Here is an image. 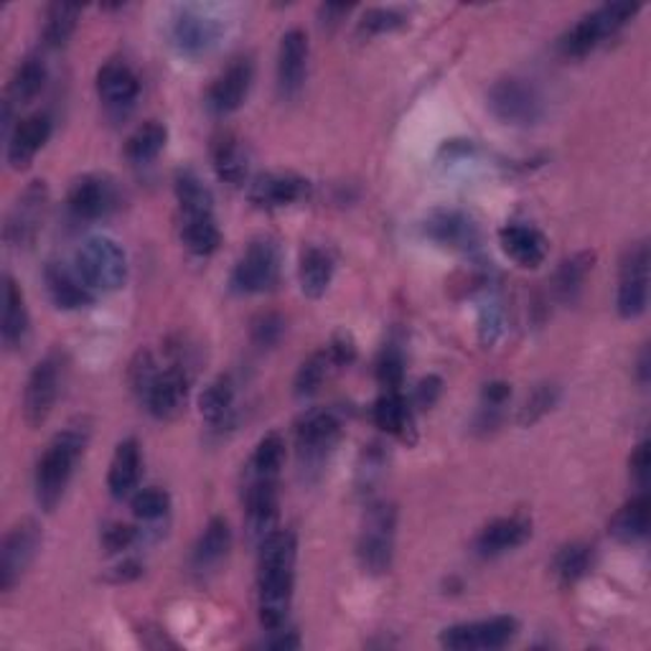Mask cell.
<instances>
[{"label": "cell", "instance_id": "1", "mask_svg": "<svg viewBox=\"0 0 651 651\" xmlns=\"http://www.w3.org/2000/svg\"><path fill=\"white\" fill-rule=\"evenodd\" d=\"M295 535L272 529L260 542L257 558V610L268 631H280L288 621L295 585Z\"/></svg>", "mask_w": 651, "mask_h": 651}, {"label": "cell", "instance_id": "2", "mask_svg": "<svg viewBox=\"0 0 651 651\" xmlns=\"http://www.w3.org/2000/svg\"><path fill=\"white\" fill-rule=\"evenodd\" d=\"M87 444H90V425L77 420L61 433H56L49 448L44 451L42 461L36 465V500L44 512H54L56 504L61 502Z\"/></svg>", "mask_w": 651, "mask_h": 651}, {"label": "cell", "instance_id": "3", "mask_svg": "<svg viewBox=\"0 0 651 651\" xmlns=\"http://www.w3.org/2000/svg\"><path fill=\"white\" fill-rule=\"evenodd\" d=\"M639 13V5L633 3H608L601 5L596 11L583 15L565 36L560 38V52L568 59H583L593 49L606 42L608 36H616L633 15Z\"/></svg>", "mask_w": 651, "mask_h": 651}, {"label": "cell", "instance_id": "4", "mask_svg": "<svg viewBox=\"0 0 651 651\" xmlns=\"http://www.w3.org/2000/svg\"><path fill=\"white\" fill-rule=\"evenodd\" d=\"M77 272L94 293H112L125 285L127 257L110 237H90L77 252Z\"/></svg>", "mask_w": 651, "mask_h": 651}, {"label": "cell", "instance_id": "5", "mask_svg": "<svg viewBox=\"0 0 651 651\" xmlns=\"http://www.w3.org/2000/svg\"><path fill=\"white\" fill-rule=\"evenodd\" d=\"M395 527L397 509L388 502L372 504L364 514V525L359 532L357 554L361 568L372 575L388 573L392 565V552H395Z\"/></svg>", "mask_w": 651, "mask_h": 651}, {"label": "cell", "instance_id": "6", "mask_svg": "<svg viewBox=\"0 0 651 651\" xmlns=\"http://www.w3.org/2000/svg\"><path fill=\"white\" fill-rule=\"evenodd\" d=\"M280 280V247L268 237L250 243L232 270V291L243 295L268 293Z\"/></svg>", "mask_w": 651, "mask_h": 651}, {"label": "cell", "instance_id": "7", "mask_svg": "<svg viewBox=\"0 0 651 651\" xmlns=\"http://www.w3.org/2000/svg\"><path fill=\"white\" fill-rule=\"evenodd\" d=\"M64 382V357L59 351L46 353L38 364L31 369L26 392H23V417L31 428H38L49 420L52 409L59 400Z\"/></svg>", "mask_w": 651, "mask_h": 651}, {"label": "cell", "instance_id": "8", "mask_svg": "<svg viewBox=\"0 0 651 651\" xmlns=\"http://www.w3.org/2000/svg\"><path fill=\"white\" fill-rule=\"evenodd\" d=\"M649 303V245L637 243L626 250L618 270L616 305L624 318H639Z\"/></svg>", "mask_w": 651, "mask_h": 651}, {"label": "cell", "instance_id": "9", "mask_svg": "<svg viewBox=\"0 0 651 651\" xmlns=\"http://www.w3.org/2000/svg\"><path fill=\"white\" fill-rule=\"evenodd\" d=\"M519 624L512 616H496L486 621L458 624L440 633V644L453 651H484L502 649L517 637Z\"/></svg>", "mask_w": 651, "mask_h": 651}, {"label": "cell", "instance_id": "10", "mask_svg": "<svg viewBox=\"0 0 651 651\" xmlns=\"http://www.w3.org/2000/svg\"><path fill=\"white\" fill-rule=\"evenodd\" d=\"M494 115L506 125H535L542 117V98L525 79H502L489 92Z\"/></svg>", "mask_w": 651, "mask_h": 651}, {"label": "cell", "instance_id": "11", "mask_svg": "<svg viewBox=\"0 0 651 651\" xmlns=\"http://www.w3.org/2000/svg\"><path fill=\"white\" fill-rule=\"evenodd\" d=\"M38 548H42V527L34 519H21L19 525L11 527L3 548H0V591L8 593L21 581Z\"/></svg>", "mask_w": 651, "mask_h": 651}, {"label": "cell", "instance_id": "12", "mask_svg": "<svg viewBox=\"0 0 651 651\" xmlns=\"http://www.w3.org/2000/svg\"><path fill=\"white\" fill-rule=\"evenodd\" d=\"M222 38V23L214 15H206L197 11V8H181L179 13L173 15L171 23V42L179 54L191 56H204L220 44Z\"/></svg>", "mask_w": 651, "mask_h": 651}, {"label": "cell", "instance_id": "13", "mask_svg": "<svg viewBox=\"0 0 651 651\" xmlns=\"http://www.w3.org/2000/svg\"><path fill=\"white\" fill-rule=\"evenodd\" d=\"M255 79V67L250 59H235L227 69L222 71L220 77L214 79V85L209 87L206 94V108L214 112V115H232L243 108L247 94H250Z\"/></svg>", "mask_w": 651, "mask_h": 651}, {"label": "cell", "instance_id": "14", "mask_svg": "<svg viewBox=\"0 0 651 651\" xmlns=\"http://www.w3.org/2000/svg\"><path fill=\"white\" fill-rule=\"evenodd\" d=\"M46 201H49V191H46L44 181H34L23 191L15 201L11 216L5 224V239L13 247H26L36 239L38 229H42Z\"/></svg>", "mask_w": 651, "mask_h": 651}, {"label": "cell", "instance_id": "15", "mask_svg": "<svg viewBox=\"0 0 651 651\" xmlns=\"http://www.w3.org/2000/svg\"><path fill=\"white\" fill-rule=\"evenodd\" d=\"M189 382L191 377L187 374V367L173 364L166 372H158L156 380H153L146 392H143L141 400L146 402L148 413L158 420H171L187 405L189 395Z\"/></svg>", "mask_w": 651, "mask_h": 651}, {"label": "cell", "instance_id": "16", "mask_svg": "<svg viewBox=\"0 0 651 651\" xmlns=\"http://www.w3.org/2000/svg\"><path fill=\"white\" fill-rule=\"evenodd\" d=\"M245 509H247V529L252 540H265L278 519V479L252 476L247 473L245 481Z\"/></svg>", "mask_w": 651, "mask_h": 651}, {"label": "cell", "instance_id": "17", "mask_svg": "<svg viewBox=\"0 0 651 651\" xmlns=\"http://www.w3.org/2000/svg\"><path fill=\"white\" fill-rule=\"evenodd\" d=\"M67 204L77 220H102L117 206V189L108 176L87 173L71 183Z\"/></svg>", "mask_w": 651, "mask_h": 651}, {"label": "cell", "instance_id": "18", "mask_svg": "<svg viewBox=\"0 0 651 651\" xmlns=\"http://www.w3.org/2000/svg\"><path fill=\"white\" fill-rule=\"evenodd\" d=\"M308 71V36L301 29H291L280 38L278 49V87L285 100L299 98Z\"/></svg>", "mask_w": 651, "mask_h": 651}, {"label": "cell", "instance_id": "19", "mask_svg": "<svg viewBox=\"0 0 651 651\" xmlns=\"http://www.w3.org/2000/svg\"><path fill=\"white\" fill-rule=\"evenodd\" d=\"M49 135L52 120L49 115H44V112H36V115L19 120V125L8 135V164H11L15 171L29 168L31 160L36 158V153L46 146Z\"/></svg>", "mask_w": 651, "mask_h": 651}, {"label": "cell", "instance_id": "20", "mask_svg": "<svg viewBox=\"0 0 651 651\" xmlns=\"http://www.w3.org/2000/svg\"><path fill=\"white\" fill-rule=\"evenodd\" d=\"M339 417L332 409H313L299 423L301 458L308 463H321L339 438Z\"/></svg>", "mask_w": 651, "mask_h": 651}, {"label": "cell", "instance_id": "21", "mask_svg": "<svg viewBox=\"0 0 651 651\" xmlns=\"http://www.w3.org/2000/svg\"><path fill=\"white\" fill-rule=\"evenodd\" d=\"M98 92L104 108L112 112H125L138 100L141 82L125 61L112 59L98 71Z\"/></svg>", "mask_w": 651, "mask_h": 651}, {"label": "cell", "instance_id": "22", "mask_svg": "<svg viewBox=\"0 0 651 651\" xmlns=\"http://www.w3.org/2000/svg\"><path fill=\"white\" fill-rule=\"evenodd\" d=\"M308 181L295 173H265L252 183L250 199L260 209H280L308 197Z\"/></svg>", "mask_w": 651, "mask_h": 651}, {"label": "cell", "instance_id": "23", "mask_svg": "<svg viewBox=\"0 0 651 651\" xmlns=\"http://www.w3.org/2000/svg\"><path fill=\"white\" fill-rule=\"evenodd\" d=\"M500 243L504 252L512 257L519 268H540L548 257V239H545L542 232L535 227H527V224H506L500 232Z\"/></svg>", "mask_w": 651, "mask_h": 651}, {"label": "cell", "instance_id": "24", "mask_svg": "<svg viewBox=\"0 0 651 651\" xmlns=\"http://www.w3.org/2000/svg\"><path fill=\"white\" fill-rule=\"evenodd\" d=\"M532 537V525L525 517H504L481 529L476 537V552L481 558H496L509 550H517Z\"/></svg>", "mask_w": 651, "mask_h": 651}, {"label": "cell", "instance_id": "25", "mask_svg": "<svg viewBox=\"0 0 651 651\" xmlns=\"http://www.w3.org/2000/svg\"><path fill=\"white\" fill-rule=\"evenodd\" d=\"M46 278V288H49L52 301L59 305L64 311H75V308H85L94 301V291L85 283V278L79 276L77 268L69 270L59 262H52L44 272Z\"/></svg>", "mask_w": 651, "mask_h": 651}, {"label": "cell", "instance_id": "26", "mask_svg": "<svg viewBox=\"0 0 651 651\" xmlns=\"http://www.w3.org/2000/svg\"><path fill=\"white\" fill-rule=\"evenodd\" d=\"M141 469H143V461H141L138 440L133 438L123 440L110 463V473H108L110 494L115 496V500H127V496H133L141 481Z\"/></svg>", "mask_w": 651, "mask_h": 651}, {"label": "cell", "instance_id": "27", "mask_svg": "<svg viewBox=\"0 0 651 651\" xmlns=\"http://www.w3.org/2000/svg\"><path fill=\"white\" fill-rule=\"evenodd\" d=\"M229 548H232L229 521L224 517L209 519L206 529L199 537L194 554H191V565H194V570H199V573L214 570L224 558H227Z\"/></svg>", "mask_w": 651, "mask_h": 651}, {"label": "cell", "instance_id": "28", "mask_svg": "<svg viewBox=\"0 0 651 651\" xmlns=\"http://www.w3.org/2000/svg\"><path fill=\"white\" fill-rule=\"evenodd\" d=\"M0 334H3V344L8 349L21 347L29 336L26 301H23L21 288L15 285L11 276L3 278V326H0Z\"/></svg>", "mask_w": 651, "mask_h": 651}, {"label": "cell", "instance_id": "29", "mask_svg": "<svg viewBox=\"0 0 651 651\" xmlns=\"http://www.w3.org/2000/svg\"><path fill=\"white\" fill-rule=\"evenodd\" d=\"M212 160L216 176L229 187H239L247 179V153L237 135H216L212 143Z\"/></svg>", "mask_w": 651, "mask_h": 651}, {"label": "cell", "instance_id": "30", "mask_svg": "<svg viewBox=\"0 0 651 651\" xmlns=\"http://www.w3.org/2000/svg\"><path fill=\"white\" fill-rule=\"evenodd\" d=\"M649 521H651V502L647 492H641L616 512V517L610 519L608 532L614 535L618 542H639L644 540L649 532Z\"/></svg>", "mask_w": 651, "mask_h": 651}, {"label": "cell", "instance_id": "31", "mask_svg": "<svg viewBox=\"0 0 651 651\" xmlns=\"http://www.w3.org/2000/svg\"><path fill=\"white\" fill-rule=\"evenodd\" d=\"M374 423L377 428H382L390 436L400 440H407L413 444L415 436V423H413V409H409L407 400L400 395V392H384V395L377 400L374 405Z\"/></svg>", "mask_w": 651, "mask_h": 651}, {"label": "cell", "instance_id": "32", "mask_svg": "<svg viewBox=\"0 0 651 651\" xmlns=\"http://www.w3.org/2000/svg\"><path fill=\"white\" fill-rule=\"evenodd\" d=\"M299 278H301V291L308 295V299H321L328 291L334 278V260L332 255L321 247H305L301 252V268H299Z\"/></svg>", "mask_w": 651, "mask_h": 651}, {"label": "cell", "instance_id": "33", "mask_svg": "<svg viewBox=\"0 0 651 651\" xmlns=\"http://www.w3.org/2000/svg\"><path fill=\"white\" fill-rule=\"evenodd\" d=\"M46 77H49V71H46L44 59H38V56H29V59L23 61L21 67L15 69V75L11 77L5 102L11 104V108L13 104L34 102L38 94L44 92Z\"/></svg>", "mask_w": 651, "mask_h": 651}, {"label": "cell", "instance_id": "34", "mask_svg": "<svg viewBox=\"0 0 651 651\" xmlns=\"http://www.w3.org/2000/svg\"><path fill=\"white\" fill-rule=\"evenodd\" d=\"M199 409L201 417L212 428H220V425H227L232 420V413H235V384H232L229 377H220V380L204 388L199 397Z\"/></svg>", "mask_w": 651, "mask_h": 651}, {"label": "cell", "instance_id": "35", "mask_svg": "<svg viewBox=\"0 0 651 651\" xmlns=\"http://www.w3.org/2000/svg\"><path fill=\"white\" fill-rule=\"evenodd\" d=\"M176 199H179L181 216H209L214 214V197L204 181L194 171L176 173Z\"/></svg>", "mask_w": 651, "mask_h": 651}, {"label": "cell", "instance_id": "36", "mask_svg": "<svg viewBox=\"0 0 651 651\" xmlns=\"http://www.w3.org/2000/svg\"><path fill=\"white\" fill-rule=\"evenodd\" d=\"M425 232L440 245L469 247L476 239V227L461 212H438L428 220Z\"/></svg>", "mask_w": 651, "mask_h": 651}, {"label": "cell", "instance_id": "37", "mask_svg": "<svg viewBox=\"0 0 651 651\" xmlns=\"http://www.w3.org/2000/svg\"><path fill=\"white\" fill-rule=\"evenodd\" d=\"M181 239L187 250L194 255H212L220 250L222 232L216 227L214 214L209 216H181Z\"/></svg>", "mask_w": 651, "mask_h": 651}, {"label": "cell", "instance_id": "38", "mask_svg": "<svg viewBox=\"0 0 651 651\" xmlns=\"http://www.w3.org/2000/svg\"><path fill=\"white\" fill-rule=\"evenodd\" d=\"M168 131L158 120H148L141 127H135V133L125 143V156L133 164H150L153 158L160 156V150L166 148Z\"/></svg>", "mask_w": 651, "mask_h": 651}, {"label": "cell", "instance_id": "39", "mask_svg": "<svg viewBox=\"0 0 651 651\" xmlns=\"http://www.w3.org/2000/svg\"><path fill=\"white\" fill-rule=\"evenodd\" d=\"M593 260H596V255L581 252L568 257V260L560 265L558 272H554V293H558L562 301H573L575 295L581 293L585 278H588V272L593 270Z\"/></svg>", "mask_w": 651, "mask_h": 651}, {"label": "cell", "instance_id": "40", "mask_svg": "<svg viewBox=\"0 0 651 651\" xmlns=\"http://www.w3.org/2000/svg\"><path fill=\"white\" fill-rule=\"evenodd\" d=\"M79 15H82V8L69 5V3H54L49 11H46V23H44V42L52 49H61V46L69 44L71 34H75Z\"/></svg>", "mask_w": 651, "mask_h": 651}, {"label": "cell", "instance_id": "41", "mask_svg": "<svg viewBox=\"0 0 651 651\" xmlns=\"http://www.w3.org/2000/svg\"><path fill=\"white\" fill-rule=\"evenodd\" d=\"M593 565V548L581 542L565 545L558 554H554L552 562V573L558 575V581L562 585H573L581 581V577L588 573Z\"/></svg>", "mask_w": 651, "mask_h": 651}, {"label": "cell", "instance_id": "42", "mask_svg": "<svg viewBox=\"0 0 651 651\" xmlns=\"http://www.w3.org/2000/svg\"><path fill=\"white\" fill-rule=\"evenodd\" d=\"M283 461H285V440L280 438L278 433H268V436L257 444L250 463H247V473H252V476L278 479L280 469H283Z\"/></svg>", "mask_w": 651, "mask_h": 651}, {"label": "cell", "instance_id": "43", "mask_svg": "<svg viewBox=\"0 0 651 651\" xmlns=\"http://www.w3.org/2000/svg\"><path fill=\"white\" fill-rule=\"evenodd\" d=\"M332 364L326 351H318L308 357L301 364L299 374H295V395L299 397H313L321 390V384L326 380V369Z\"/></svg>", "mask_w": 651, "mask_h": 651}, {"label": "cell", "instance_id": "44", "mask_svg": "<svg viewBox=\"0 0 651 651\" xmlns=\"http://www.w3.org/2000/svg\"><path fill=\"white\" fill-rule=\"evenodd\" d=\"M168 506H171V500H168V494L158 486L141 489V492L133 494V514L143 521H156L160 517H166Z\"/></svg>", "mask_w": 651, "mask_h": 651}, {"label": "cell", "instance_id": "45", "mask_svg": "<svg viewBox=\"0 0 651 651\" xmlns=\"http://www.w3.org/2000/svg\"><path fill=\"white\" fill-rule=\"evenodd\" d=\"M407 23L405 13L395 11V8H369V11L361 15L359 31L367 36L377 34H390V31H397Z\"/></svg>", "mask_w": 651, "mask_h": 651}, {"label": "cell", "instance_id": "46", "mask_svg": "<svg viewBox=\"0 0 651 651\" xmlns=\"http://www.w3.org/2000/svg\"><path fill=\"white\" fill-rule=\"evenodd\" d=\"M377 380L388 392H400L402 382H405V364H402L400 351H382L380 361H377Z\"/></svg>", "mask_w": 651, "mask_h": 651}, {"label": "cell", "instance_id": "47", "mask_svg": "<svg viewBox=\"0 0 651 651\" xmlns=\"http://www.w3.org/2000/svg\"><path fill=\"white\" fill-rule=\"evenodd\" d=\"M285 332V321L278 313H260L252 321V341L257 347H276Z\"/></svg>", "mask_w": 651, "mask_h": 651}, {"label": "cell", "instance_id": "48", "mask_svg": "<svg viewBox=\"0 0 651 651\" xmlns=\"http://www.w3.org/2000/svg\"><path fill=\"white\" fill-rule=\"evenodd\" d=\"M554 400H558V390L554 388H540L535 392L532 397L527 400L525 409H521V425H532L535 420H540V417L548 413V409H552Z\"/></svg>", "mask_w": 651, "mask_h": 651}, {"label": "cell", "instance_id": "49", "mask_svg": "<svg viewBox=\"0 0 651 651\" xmlns=\"http://www.w3.org/2000/svg\"><path fill=\"white\" fill-rule=\"evenodd\" d=\"M135 537H138V529L115 521V525H110L102 532V545L108 548V552H120V550L131 548V545L135 542Z\"/></svg>", "mask_w": 651, "mask_h": 651}, {"label": "cell", "instance_id": "50", "mask_svg": "<svg viewBox=\"0 0 651 651\" xmlns=\"http://www.w3.org/2000/svg\"><path fill=\"white\" fill-rule=\"evenodd\" d=\"M328 359H332V364H351L353 359H357V347H353V341L349 339L347 334H339L336 339L332 341V347L326 349Z\"/></svg>", "mask_w": 651, "mask_h": 651}, {"label": "cell", "instance_id": "51", "mask_svg": "<svg viewBox=\"0 0 651 651\" xmlns=\"http://www.w3.org/2000/svg\"><path fill=\"white\" fill-rule=\"evenodd\" d=\"M649 465H651V458H649V444L637 446V451L631 456V476L637 479V484L641 489H647V481H649Z\"/></svg>", "mask_w": 651, "mask_h": 651}, {"label": "cell", "instance_id": "52", "mask_svg": "<svg viewBox=\"0 0 651 651\" xmlns=\"http://www.w3.org/2000/svg\"><path fill=\"white\" fill-rule=\"evenodd\" d=\"M440 390H444V382H440L438 377H428V380H423L415 390V405L433 407L436 405V400L440 397Z\"/></svg>", "mask_w": 651, "mask_h": 651}, {"label": "cell", "instance_id": "53", "mask_svg": "<svg viewBox=\"0 0 651 651\" xmlns=\"http://www.w3.org/2000/svg\"><path fill=\"white\" fill-rule=\"evenodd\" d=\"M509 395H512L509 384H504V382H492L484 388V402L489 409H500L504 402L509 400Z\"/></svg>", "mask_w": 651, "mask_h": 651}, {"label": "cell", "instance_id": "54", "mask_svg": "<svg viewBox=\"0 0 651 651\" xmlns=\"http://www.w3.org/2000/svg\"><path fill=\"white\" fill-rule=\"evenodd\" d=\"M141 570H143V568L138 565V562L127 560V562H123V565H117V568H115V573H112L110 577H112V581H115V583H127V581H135V577L141 575Z\"/></svg>", "mask_w": 651, "mask_h": 651}, {"label": "cell", "instance_id": "55", "mask_svg": "<svg viewBox=\"0 0 651 651\" xmlns=\"http://www.w3.org/2000/svg\"><path fill=\"white\" fill-rule=\"evenodd\" d=\"M639 374H641V382H647V377H649V353H647V351L641 353V361H639Z\"/></svg>", "mask_w": 651, "mask_h": 651}]
</instances>
